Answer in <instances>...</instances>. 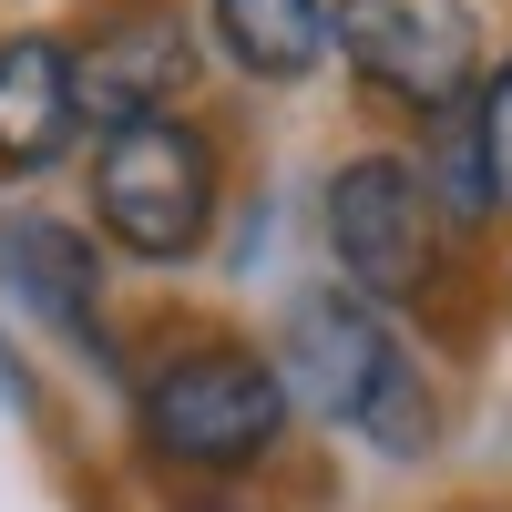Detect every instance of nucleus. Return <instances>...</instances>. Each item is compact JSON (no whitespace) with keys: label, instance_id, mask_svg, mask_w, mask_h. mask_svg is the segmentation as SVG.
<instances>
[{"label":"nucleus","instance_id":"8","mask_svg":"<svg viewBox=\"0 0 512 512\" xmlns=\"http://www.w3.org/2000/svg\"><path fill=\"white\" fill-rule=\"evenodd\" d=\"M0 267H11V287H21L52 328L93 338V287H103V267H93V236H82V226H52V216L0 226Z\"/></svg>","mask_w":512,"mask_h":512},{"label":"nucleus","instance_id":"4","mask_svg":"<svg viewBox=\"0 0 512 512\" xmlns=\"http://www.w3.org/2000/svg\"><path fill=\"white\" fill-rule=\"evenodd\" d=\"M328 41L349 52L369 93H390L410 113H451L482 82V21L472 0H338Z\"/></svg>","mask_w":512,"mask_h":512},{"label":"nucleus","instance_id":"9","mask_svg":"<svg viewBox=\"0 0 512 512\" xmlns=\"http://www.w3.org/2000/svg\"><path fill=\"white\" fill-rule=\"evenodd\" d=\"M216 31H226V62L256 82H297L328 52V0H216Z\"/></svg>","mask_w":512,"mask_h":512},{"label":"nucleus","instance_id":"2","mask_svg":"<svg viewBox=\"0 0 512 512\" xmlns=\"http://www.w3.org/2000/svg\"><path fill=\"white\" fill-rule=\"evenodd\" d=\"M216 144L175 113H144V123H113L103 154H93V216L123 256L144 267H175L216 236Z\"/></svg>","mask_w":512,"mask_h":512},{"label":"nucleus","instance_id":"10","mask_svg":"<svg viewBox=\"0 0 512 512\" xmlns=\"http://www.w3.org/2000/svg\"><path fill=\"white\" fill-rule=\"evenodd\" d=\"M472 175H482V205H512V62L472 93Z\"/></svg>","mask_w":512,"mask_h":512},{"label":"nucleus","instance_id":"5","mask_svg":"<svg viewBox=\"0 0 512 512\" xmlns=\"http://www.w3.org/2000/svg\"><path fill=\"white\" fill-rule=\"evenodd\" d=\"M328 246L359 308H400L431 287V175L410 154H359L328 175Z\"/></svg>","mask_w":512,"mask_h":512},{"label":"nucleus","instance_id":"7","mask_svg":"<svg viewBox=\"0 0 512 512\" xmlns=\"http://www.w3.org/2000/svg\"><path fill=\"white\" fill-rule=\"evenodd\" d=\"M72 134H82L72 41H52V31H11V41H0V164H52Z\"/></svg>","mask_w":512,"mask_h":512},{"label":"nucleus","instance_id":"6","mask_svg":"<svg viewBox=\"0 0 512 512\" xmlns=\"http://www.w3.org/2000/svg\"><path fill=\"white\" fill-rule=\"evenodd\" d=\"M185 82H195V41H185V21H164V11H123V21H103L72 52V93H82V113H93L103 134L164 113Z\"/></svg>","mask_w":512,"mask_h":512},{"label":"nucleus","instance_id":"1","mask_svg":"<svg viewBox=\"0 0 512 512\" xmlns=\"http://www.w3.org/2000/svg\"><path fill=\"white\" fill-rule=\"evenodd\" d=\"M287 359H297V379H308V400L328 420H349V431L379 441L390 461L431 451V431H441L431 379H420V359L379 328V308H359L349 287H328V297H308V308L287 318Z\"/></svg>","mask_w":512,"mask_h":512},{"label":"nucleus","instance_id":"3","mask_svg":"<svg viewBox=\"0 0 512 512\" xmlns=\"http://www.w3.org/2000/svg\"><path fill=\"white\" fill-rule=\"evenodd\" d=\"M287 431V379L256 349H185L144 379V441L195 472H236V461L277 451Z\"/></svg>","mask_w":512,"mask_h":512}]
</instances>
